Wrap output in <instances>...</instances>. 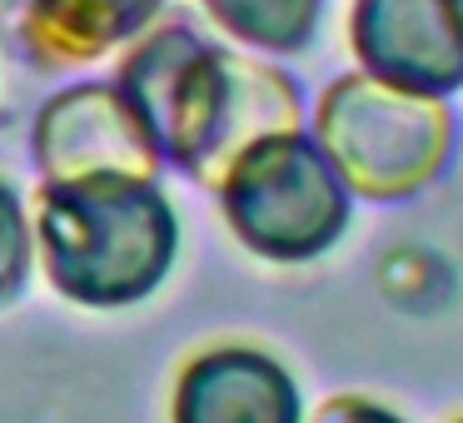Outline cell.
<instances>
[{
    "label": "cell",
    "instance_id": "cell-7",
    "mask_svg": "<svg viewBox=\"0 0 463 423\" xmlns=\"http://www.w3.org/2000/svg\"><path fill=\"white\" fill-rule=\"evenodd\" d=\"M453 423H463V418H453Z\"/></svg>",
    "mask_w": 463,
    "mask_h": 423
},
{
    "label": "cell",
    "instance_id": "cell-2",
    "mask_svg": "<svg viewBox=\"0 0 463 423\" xmlns=\"http://www.w3.org/2000/svg\"><path fill=\"white\" fill-rule=\"evenodd\" d=\"M224 214L254 254L299 264L324 254L349 224V184L304 140H264L224 174Z\"/></svg>",
    "mask_w": 463,
    "mask_h": 423
},
{
    "label": "cell",
    "instance_id": "cell-3",
    "mask_svg": "<svg viewBox=\"0 0 463 423\" xmlns=\"http://www.w3.org/2000/svg\"><path fill=\"white\" fill-rule=\"evenodd\" d=\"M324 145L344 184L369 200H403L449 155V115L433 105L349 95L324 115Z\"/></svg>",
    "mask_w": 463,
    "mask_h": 423
},
{
    "label": "cell",
    "instance_id": "cell-5",
    "mask_svg": "<svg viewBox=\"0 0 463 423\" xmlns=\"http://www.w3.org/2000/svg\"><path fill=\"white\" fill-rule=\"evenodd\" d=\"M309 423H409L399 409L369 399V393H334L309 413Z\"/></svg>",
    "mask_w": 463,
    "mask_h": 423
},
{
    "label": "cell",
    "instance_id": "cell-6",
    "mask_svg": "<svg viewBox=\"0 0 463 423\" xmlns=\"http://www.w3.org/2000/svg\"><path fill=\"white\" fill-rule=\"evenodd\" d=\"M25 274V230L11 194H0V294H11Z\"/></svg>",
    "mask_w": 463,
    "mask_h": 423
},
{
    "label": "cell",
    "instance_id": "cell-4",
    "mask_svg": "<svg viewBox=\"0 0 463 423\" xmlns=\"http://www.w3.org/2000/svg\"><path fill=\"white\" fill-rule=\"evenodd\" d=\"M170 423H304V393L274 353L220 343L180 369Z\"/></svg>",
    "mask_w": 463,
    "mask_h": 423
},
{
    "label": "cell",
    "instance_id": "cell-1",
    "mask_svg": "<svg viewBox=\"0 0 463 423\" xmlns=\"http://www.w3.org/2000/svg\"><path fill=\"white\" fill-rule=\"evenodd\" d=\"M41 249L55 289L80 304H130L175 259V214L140 184L55 190L41 214Z\"/></svg>",
    "mask_w": 463,
    "mask_h": 423
}]
</instances>
